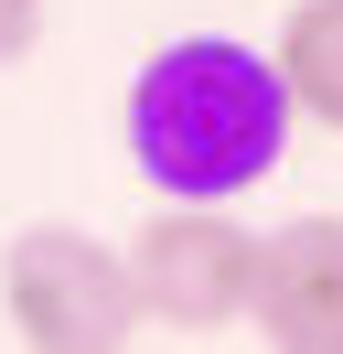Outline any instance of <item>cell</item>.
<instances>
[{
	"mask_svg": "<svg viewBox=\"0 0 343 354\" xmlns=\"http://www.w3.org/2000/svg\"><path fill=\"white\" fill-rule=\"evenodd\" d=\"M247 279H257V236L225 204H150L129 236V290H140V322L161 333L247 322Z\"/></svg>",
	"mask_w": 343,
	"mask_h": 354,
	"instance_id": "obj_3",
	"label": "cell"
},
{
	"mask_svg": "<svg viewBox=\"0 0 343 354\" xmlns=\"http://www.w3.org/2000/svg\"><path fill=\"white\" fill-rule=\"evenodd\" d=\"M129 161H140L150 204H236L290 161V86H279L268 44L236 32H183L129 75Z\"/></svg>",
	"mask_w": 343,
	"mask_h": 354,
	"instance_id": "obj_1",
	"label": "cell"
},
{
	"mask_svg": "<svg viewBox=\"0 0 343 354\" xmlns=\"http://www.w3.org/2000/svg\"><path fill=\"white\" fill-rule=\"evenodd\" d=\"M33 44H43V0H0V65H21Z\"/></svg>",
	"mask_w": 343,
	"mask_h": 354,
	"instance_id": "obj_6",
	"label": "cell"
},
{
	"mask_svg": "<svg viewBox=\"0 0 343 354\" xmlns=\"http://www.w3.org/2000/svg\"><path fill=\"white\" fill-rule=\"evenodd\" d=\"M268 65H279V86H290V118H311V129L343 140V0H290Z\"/></svg>",
	"mask_w": 343,
	"mask_h": 354,
	"instance_id": "obj_5",
	"label": "cell"
},
{
	"mask_svg": "<svg viewBox=\"0 0 343 354\" xmlns=\"http://www.w3.org/2000/svg\"><path fill=\"white\" fill-rule=\"evenodd\" d=\"M247 322L268 354H343V215H290L257 236Z\"/></svg>",
	"mask_w": 343,
	"mask_h": 354,
	"instance_id": "obj_4",
	"label": "cell"
},
{
	"mask_svg": "<svg viewBox=\"0 0 343 354\" xmlns=\"http://www.w3.org/2000/svg\"><path fill=\"white\" fill-rule=\"evenodd\" d=\"M0 311H11L21 354H129L140 344V290H129V247L86 236V225L43 215L0 247Z\"/></svg>",
	"mask_w": 343,
	"mask_h": 354,
	"instance_id": "obj_2",
	"label": "cell"
}]
</instances>
